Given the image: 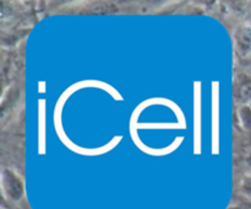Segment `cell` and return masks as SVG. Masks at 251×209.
<instances>
[{"label": "cell", "instance_id": "obj_1", "mask_svg": "<svg viewBox=\"0 0 251 209\" xmlns=\"http://www.w3.org/2000/svg\"><path fill=\"white\" fill-rule=\"evenodd\" d=\"M229 209H239V208H229Z\"/></svg>", "mask_w": 251, "mask_h": 209}]
</instances>
